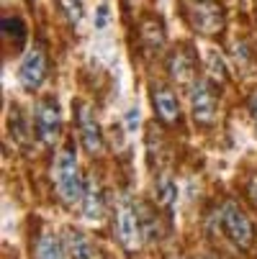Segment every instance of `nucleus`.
Segmentation results:
<instances>
[{
	"label": "nucleus",
	"instance_id": "f257e3e1",
	"mask_svg": "<svg viewBox=\"0 0 257 259\" xmlns=\"http://www.w3.org/2000/svg\"><path fill=\"white\" fill-rule=\"evenodd\" d=\"M54 188L57 195L64 205H78L83 203L85 195V180L80 175V164L75 157V149L72 146H64V149L57 154L54 162Z\"/></svg>",
	"mask_w": 257,
	"mask_h": 259
},
{
	"label": "nucleus",
	"instance_id": "f03ea898",
	"mask_svg": "<svg viewBox=\"0 0 257 259\" xmlns=\"http://www.w3.org/2000/svg\"><path fill=\"white\" fill-rule=\"evenodd\" d=\"M218 221H222V229L227 234V239L237 246V249H249L252 244V224H249V218L244 215V210L227 200L222 205V210H218Z\"/></svg>",
	"mask_w": 257,
	"mask_h": 259
},
{
	"label": "nucleus",
	"instance_id": "7ed1b4c3",
	"mask_svg": "<svg viewBox=\"0 0 257 259\" xmlns=\"http://www.w3.org/2000/svg\"><path fill=\"white\" fill-rule=\"evenodd\" d=\"M116 234H119L121 246L129 249V251L139 249V244L144 239L141 215H139V208L131 200H121L119 208H116Z\"/></svg>",
	"mask_w": 257,
	"mask_h": 259
},
{
	"label": "nucleus",
	"instance_id": "20e7f679",
	"mask_svg": "<svg viewBox=\"0 0 257 259\" xmlns=\"http://www.w3.org/2000/svg\"><path fill=\"white\" fill-rule=\"evenodd\" d=\"M47 80V54L42 47H33L26 52V57L21 59L18 67V82L23 90H39Z\"/></svg>",
	"mask_w": 257,
	"mask_h": 259
},
{
	"label": "nucleus",
	"instance_id": "39448f33",
	"mask_svg": "<svg viewBox=\"0 0 257 259\" xmlns=\"http://www.w3.org/2000/svg\"><path fill=\"white\" fill-rule=\"evenodd\" d=\"M36 134L44 144H54L62 134V116H59V105L54 98H47L36 105Z\"/></svg>",
	"mask_w": 257,
	"mask_h": 259
},
{
	"label": "nucleus",
	"instance_id": "423d86ee",
	"mask_svg": "<svg viewBox=\"0 0 257 259\" xmlns=\"http://www.w3.org/2000/svg\"><path fill=\"white\" fill-rule=\"evenodd\" d=\"M216 95L211 90V85L206 80H193L191 82V110H193V118L203 126L216 121Z\"/></svg>",
	"mask_w": 257,
	"mask_h": 259
},
{
	"label": "nucleus",
	"instance_id": "0eeeda50",
	"mask_svg": "<svg viewBox=\"0 0 257 259\" xmlns=\"http://www.w3.org/2000/svg\"><path fill=\"white\" fill-rule=\"evenodd\" d=\"M191 23L203 36H213L216 31H222V26H224V11H222V6H216L213 0H193V6H191Z\"/></svg>",
	"mask_w": 257,
	"mask_h": 259
},
{
	"label": "nucleus",
	"instance_id": "6e6552de",
	"mask_svg": "<svg viewBox=\"0 0 257 259\" xmlns=\"http://www.w3.org/2000/svg\"><path fill=\"white\" fill-rule=\"evenodd\" d=\"M78 126H80V139H83V146L88 154H100L103 149V134H100V126L93 116L90 105H80L78 108Z\"/></svg>",
	"mask_w": 257,
	"mask_h": 259
},
{
	"label": "nucleus",
	"instance_id": "1a4fd4ad",
	"mask_svg": "<svg viewBox=\"0 0 257 259\" xmlns=\"http://www.w3.org/2000/svg\"><path fill=\"white\" fill-rule=\"evenodd\" d=\"M152 103H155V110H157V118L162 123L172 126V123L180 121V105H177V98L170 88L155 85L152 88Z\"/></svg>",
	"mask_w": 257,
	"mask_h": 259
},
{
	"label": "nucleus",
	"instance_id": "9d476101",
	"mask_svg": "<svg viewBox=\"0 0 257 259\" xmlns=\"http://www.w3.org/2000/svg\"><path fill=\"white\" fill-rule=\"evenodd\" d=\"M64 246H67V251H69L72 259H103L100 249L80 229H67L64 231Z\"/></svg>",
	"mask_w": 257,
	"mask_h": 259
},
{
	"label": "nucleus",
	"instance_id": "9b49d317",
	"mask_svg": "<svg viewBox=\"0 0 257 259\" xmlns=\"http://www.w3.org/2000/svg\"><path fill=\"white\" fill-rule=\"evenodd\" d=\"M83 215L90 218V221H100L103 213H105V198H103V190L98 182H88L85 185V195H83Z\"/></svg>",
	"mask_w": 257,
	"mask_h": 259
},
{
	"label": "nucleus",
	"instance_id": "f8f14e48",
	"mask_svg": "<svg viewBox=\"0 0 257 259\" xmlns=\"http://www.w3.org/2000/svg\"><path fill=\"white\" fill-rule=\"evenodd\" d=\"M67 246L52 231H44L36 241V259H67Z\"/></svg>",
	"mask_w": 257,
	"mask_h": 259
},
{
	"label": "nucleus",
	"instance_id": "ddd939ff",
	"mask_svg": "<svg viewBox=\"0 0 257 259\" xmlns=\"http://www.w3.org/2000/svg\"><path fill=\"white\" fill-rule=\"evenodd\" d=\"M157 198H160V203H162L167 210L175 208V203H177V188H175V180H172L170 175H162V177L157 180Z\"/></svg>",
	"mask_w": 257,
	"mask_h": 259
},
{
	"label": "nucleus",
	"instance_id": "4468645a",
	"mask_svg": "<svg viewBox=\"0 0 257 259\" xmlns=\"http://www.w3.org/2000/svg\"><path fill=\"white\" fill-rule=\"evenodd\" d=\"M170 72H172V77L177 80H188L193 75V64L186 54H172L170 57Z\"/></svg>",
	"mask_w": 257,
	"mask_h": 259
},
{
	"label": "nucleus",
	"instance_id": "2eb2a0df",
	"mask_svg": "<svg viewBox=\"0 0 257 259\" xmlns=\"http://www.w3.org/2000/svg\"><path fill=\"white\" fill-rule=\"evenodd\" d=\"M57 6L62 8L64 18H67L72 26H78V23L83 21V16H85V11H83V0H57Z\"/></svg>",
	"mask_w": 257,
	"mask_h": 259
},
{
	"label": "nucleus",
	"instance_id": "dca6fc26",
	"mask_svg": "<svg viewBox=\"0 0 257 259\" xmlns=\"http://www.w3.org/2000/svg\"><path fill=\"white\" fill-rule=\"evenodd\" d=\"M206 67H208V77H211V80H218V82H224V80H227L224 59L218 57L216 52H208V54H206Z\"/></svg>",
	"mask_w": 257,
	"mask_h": 259
},
{
	"label": "nucleus",
	"instance_id": "f3484780",
	"mask_svg": "<svg viewBox=\"0 0 257 259\" xmlns=\"http://www.w3.org/2000/svg\"><path fill=\"white\" fill-rule=\"evenodd\" d=\"M136 126H139V110L134 108V110H129V113H126V128L134 131Z\"/></svg>",
	"mask_w": 257,
	"mask_h": 259
},
{
	"label": "nucleus",
	"instance_id": "a211bd4d",
	"mask_svg": "<svg viewBox=\"0 0 257 259\" xmlns=\"http://www.w3.org/2000/svg\"><path fill=\"white\" fill-rule=\"evenodd\" d=\"M247 108H249V116H252V118H254V123H257V93H252V95H249Z\"/></svg>",
	"mask_w": 257,
	"mask_h": 259
},
{
	"label": "nucleus",
	"instance_id": "6ab92c4d",
	"mask_svg": "<svg viewBox=\"0 0 257 259\" xmlns=\"http://www.w3.org/2000/svg\"><path fill=\"white\" fill-rule=\"evenodd\" d=\"M249 200L257 208V177H252V182H249Z\"/></svg>",
	"mask_w": 257,
	"mask_h": 259
},
{
	"label": "nucleus",
	"instance_id": "aec40b11",
	"mask_svg": "<svg viewBox=\"0 0 257 259\" xmlns=\"http://www.w3.org/2000/svg\"><path fill=\"white\" fill-rule=\"evenodd\" d=\"M103 23H105V6L98 8V26H103Z\"/></svg>",
	"mask_w": 257,
	"mask_h": 259
}]
</instances>
